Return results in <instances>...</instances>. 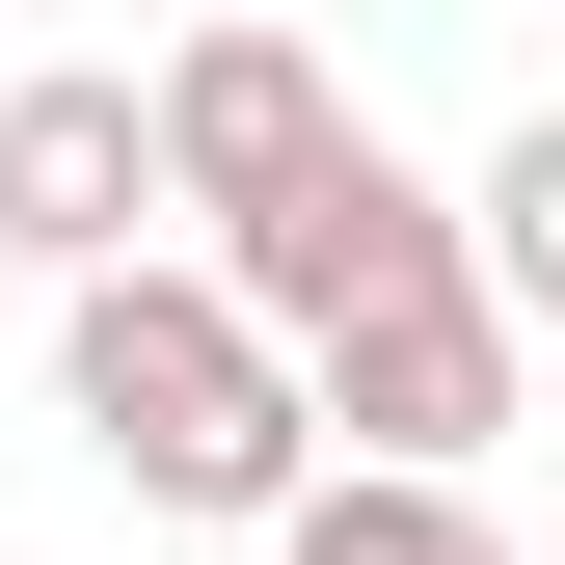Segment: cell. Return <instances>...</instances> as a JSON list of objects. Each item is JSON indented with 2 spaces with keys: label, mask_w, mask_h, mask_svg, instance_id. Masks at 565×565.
Instances as JSON below:
<instances>
[{
  "label": "cell",
  "mask_w": 565,
  "mask_h": 565,
  "mask_svg": "<svg viewBox=\"0 0 565 565\" xmlns=\"http://www.w3.org/2000/svg\"><path fill=\"white\" fill-rule=\"evenodd\" d=\"M54 431H82L135 512H297L323 484V377L269 350L216 269H54Z\"/></svg>",
  "instance_id": "cell-1"
},
{
  "label": "cell",
  "mask_w": 565,
  "mask_h": 565,
  "mask_svg": "<svg viewBox=\"0 0 565 565\" xmlns=\"http://www.w3.org/2000/svg\"><path fill=\"white\" fill-rule=\"evenodd\" d=\"M431 269H484V243H458V189L404 162V135H323L269 216H216V297H243L269 350H350L377 297H431Z\"/></svg>",
  "instance_id": "cell-2"
},
{
  "label": "cell",
  "mask_w": 565,
  "mask_h": 565,
  "mask_svg": "<svg viewBox=\"0 0 565 565\" xmlns=\"http://www.w3.org/2000/svg\"><path fill=\"white\" fill-rule=\"evenodd\" d=\"M297 377H323V431H350V458L484 484V431H512V377H539V323L484 297V269H431V297H377L350 350H297Z\"/></svg>",
  "instance_id": "cell-3"
},
{
  "label": "cell",
  "mask_w": 565,
  "mask_h": 565,
  "mask_svg": "<svg viewBox=\"0 0 565 565\" xmlns=\"http://www.w3.org/2000/svg\"><path fill=\"white\" fill-rule=\"evenodd\" d=\"M0 216H28V269H135V216H162V82H0Z\"/></svg>",
  "instance_id": "cell-4"
},
{
  "label": "cell",
  "mask_w": 565,
  "mask_h": 565,
  "mask_svg": "<svg viewBox=\"0 0 565 565\" xmlns=\"http://www.w3.org/2000/svg\"><path fill=\"white\" fill-rule=\"evenodd\" d=\"M323 135H350V82H323L297 28H189L162 54V216H269Z\"/></svg>",
  "instance_id": "cell-5"
},
{
  "label": "cell",
  "mask_w": 565,
  "mask_h": 565,
  "mask_svg": "<svg viewBox=\"0 0 565 565\" xmlns=\"http://www.w3.org/2000/svg\"><path fill=\"white\" fill-rule=\"evenodd\" d=\"M269 565H512V512H484V484H404V458H323L297 512H269Z\"/></svg>",
  "instance_id": "cell-6"
},
{
  "label": "cell",
  "mask_w": 565,
  "mask_h": 565,
  "mask_svg": "<svg viewBox=\"0 0 565 565\" xmlns=\"http://www.w3.org/2000/svg\"><path fill=\"white\" fill-rule=\"evenodd\" d=\"M458 243H484V297H512L539 350H565V82L484 135V189H458Z\"/></svg>",
  "instance_id": "cell-7"
},
{
  "label": "cell",
  "mask_w": 565,
  "mask_h": 565,
  "mask_svg": "<svg viewBox=\"0 0 565 565\" xmlns=\"http://www.w3.org/2000/svg\"><path fill=\"white\" fill-rule=\"evenodd\" d=\"M0 269H28V216H0Z\"/></svg>",
  "instance_id": "cell-8"
}]
</instances>
